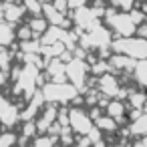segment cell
I'll return each mask as SVG.
<instances>
[{"mask_svg": "<svg viewBox=\"0 0 147 147\" xmlns=\"http://www.w3.org/2000/svg\"><path fill=\"white\" fill-rule=\"evenodd\" d=\"M18 121H20L18 107L12 101H8L6 97H0V123H2L4 127H10L12 129Z\"/></svg>", "mask_w": 147, "mask_h": 147, "instance_id": "cell-7", "label": "cell"}, {"mask_svg": "<svg viewBox=\"0 0 147 147\" xmlns=\"http://www.w3.org/2000/svg\"><path fill=\"white\" fill-rule=\"evenodd\" d=\"M73 22L81 28V30H89L93 28L97 22H101V16L99 12L93 8V6H79V8H73Z\"/></svg>", "mask_w": 147, "mask_h": 147, "instance_id": "cell-5", "label": "cell"}, {"mask_svg": "<svg viewBox=\"0 0 147 147\" xmlns=\"http://www.w3.org/2000/svg\"><path fill=\"white\" fill-rule=\"evenodd\" d=\"M127 105L131 109H147V93L141 91H129L127 93Z\"/></svg>", "mask_w": 147, "mask_h": 147, "instance_id": "cell-15", "label": "cell"}, {"mask_svg": "<svg viewBox=\"0 0 147 147\" xmlns=\"http://www.w3.org/2000/svg\"><path fill=\"white\" fill-rule=\"evenodd\" d=\"M113 53H125L135 61L147 59V38H141L137 34L133 36H119L117 40L111 42Z\"/></svg>", "mask_w": 147, "mask_h": 147, "instance_id": "cell-2", "label": "cell"}, {"mask_svg": "<svg viewBox=\"0 0 147 147\" xmlns=\"http://www.w3.org/2000/svg\"><path fill=\"white\" fill-rule=\"evenodd\" d=\"M129 14H131V18H133V22H135L137 26L143 24V22H147V14H145L141 8H135V6H133V8L129 10Z\"/></svg>", "mask_w": 147, "mask_h": 147, "instance_id": "cell-22", "label": "cell"}, {"mask_svg": "<svg viewBox=\"0 0 147 147\" xmlns=\"http://www.w3.org/2000/svg\"><path fill=\"white\" fill-rule=\"evenodd\" d=\"M69 127L77 135H89V131L95 127V121L81 107H73V109H69Z\"/></svg>", "mask_w": 147, "mask_h": 147, "instance_id": "cell-3", "label": "cell"}, {"mask_svg": "<svg viewBox=\"0 0 147 147\" xmlns=\"http://www.w3.org/2000/svg\"><path fill=\"white\" fill-rule=\"evenodd\" d=\"M26 14V8L22 2H18V0H14V2H4V12H2V18L8 20L10 24H16L24 18Z\"/></svg>", "mask_w": 147, "mask_h": 147, "instance_id": "cell-10", "label": "cell"}, {"mask_svg": "<svg viewBox=\"0 0 147 147\" xmlns=\"http://www.w3.org/2000/svg\"><path fill=\"white\" fill-rule=\"evenodd\" d=\"M97 91L99 93H103V95H107V97H119L121 95V83H119V79H117V75L115 73H105V75H101L99 79H97Z\"/></svg>", "mask_w": 147, "mask_h": 147, "instance_id": "cell-6", "label": "cell"}, {"mask_svg": "<svg viewBox=\"0 0 147 147\" xmlns=\"http://www.w3.org/2000/svg\"><path fill=\"white\" fill-rule=\"evenodd\" d=\"M95 127L101 131V133H117V127H119V123L111 117V115H99L97 119H95Z\"/></svg>", "mask_w": 147, "mask_h": 147, "instance_id": "cell-13", "label": "cell"}, {"mask_svg": "<svg viewBox=\"0 0 147 147\" xmlns=\"http://www.w3.org/2000/svg\"><path fill=\"white\" fill-rule=\"evenodd\" d=\"M28 24H30V28H32V32H34L36 38H40V34L51 26V22L45 18V14H34V16L28 20Z\"/></svg>", "mask_w": 147, "mask_h": 147, "instance_id": "cell-17", "label": "cell"}, {"mask_svg": "<svg viewBox=\"0 0 147 147\" xmlns=\"http://www.w3.org/2000/svg\"><path fill=\"white\" fill-rule=\"evenodd\" d=\"M18 143V135L14 131H2L0 133V145H14Z\"/></svg>", "mask_w": 147, "mask_h": 147, "instance_id": "cell-20", "label": "cell"}, {"mask_svg": "<svg viewBox=\"0 0 147 147\" xmlns=\"http://www.w3.org/2000/svg\"><path fill=\"white\" fill-rule=\"evenodd\" d=\"M42 14H45V18H47L51 24H57V26H63V28H67V26H69L67 14H65V12H61V10H57V8L53 6V2L42 4Z\"/></svg>", "mask_w": 147, "mask_h": 147, "instance_id": "cell-11", "label": "cell"}, {"mask_svg": "<svg viewBox=\"0 0 147 147\" xmlns=\"http://www.w3.org/2000/svg\"><path fill=\"white\" fill-rule=\"evenodd\" d=\"M91 0H69V6H71V10L73 8H79V6H85V4H89Z\"/></svg>", "mask_w": 147, "mask_h": 147, "instance_id": "cell-26", "label": "cell"}, {"mask_svg": "<svg viewBox=\"0 0 147 147\" xmlns=\"http://www.w3.org/2000/svg\"><path fill=\"white\" fill-rule=\"evenodd\" d=\"M12 53L10 51H0V69L2 71H8L12 67Z\"/></svg>", "mask_w": 147, "mask_h": 147, "instance_id": "cell-21", "label": "cell"}, {"mask_svg": "<svg viewBox=\"0 0 147 147\" xmlns=\"http://www.w3.org/2000/svg\"><path fill=\"white\" fill-rule=\"evenodd\" d=\"M135 2H137V4H141V2H145V0H135Z\"/></svg>", "mask_w": 147, "mask_h": 147, "instance_id": "cell-29", "label": "cell"}, {"mask_svg": "<svg viewBox=\"0 0 147 147\" xmlns=\"http://www.w3.org/2000/svg\"><path fill=\"white\" fill-rule=\"evenodd\" d=\"M133 79L141 89H147V59H141L135 63L133 69Z\"/></svg>", "mask_w": 147, "mask_h": 147, "instance_id": "cell-16", "label": "cell"}, {"mask_svg": "<svg viewBox=\"0 0 147 147\" xmlns=\"http://www.w3.org/2000/svg\"><path fill=\"white\" fill-rule=\"evenodd\" d=\"M135 34H137V36H141V38H147V22L139 24V26H137V30H135Z\"/></svg>", "mask_w": 147, "mask_h": 147, "instance_id": "cell-25", "label": "cell"}, {"mask_svg": "<svg viewBox=\"0 0 147 147\" xmlns=\"http://www.w3.org/2000/svg\"><path fill=\"white\" fill-rule=\"evenodd\" d=\"M59 139L57 137H51V133L49 135H45V137H38V139H32V143L34 145H53V143H57Z\"/></svg>", "mask_w": 147, "mask_h": 147, "instance_id": "cell-24", "label": "cell"}, {"mask_svg": "<svg viewBox=\"0 0 147 147\" xmlns=\"http://www.w3.org/2000/svg\"><path fill=\"white\" fill-rule=\"evenodd\" d=\"M129 133L133 135H147V109L141 111L135 119H131V125H129Z\"/></svg>", "mask_w": 147, "mask_h": 147, "instance_id": "cell-14", "label": "cell"}, {"mask_svg": "<svg viewBox=\"0 0 147 147\" xmlns=\"http://www.w3.org/2000/svg\"><path fill=\"white\" fill-rule=\"evenodd\" d=\"M4 83H6V75H4V71H2V69H0V87H2Z\"/></svg>", "mask_w": 147, "mask_h": 147, "instance_id": "cell-27", "label": "cell"}, {"mask_svg": "<svg viewBox=\"0 0 147 147\" xmlns=\"http://www.w3.org/2000/svg\"><path fill=\"white\" fill-rule=\"evenodd\" d=\"M67 79L79 89V91H83L85 89V81H87V73L91 71L89 69V65L85 63V59H71L69 63H67Z\"/></svg>", "mask_w": 147, "mask_h": 147, "instance_id": "cell-4", "label": "cell"}, {"mask_svg": "<svg viewBox=\"0 0 147 147\" xmlns=\"http://www.w3.org/2000/svg\"><path fill=\"white\" fill-rule=\"evenodd\" d=\"M105 111H107V115H111L117 123H123V121L129 119V117H127V113H129V111H127V103L121 101V97H113V99H109Z\"/></svg>", "mask_w": 147, "mask_h": 147, "instance_id": "cell-9", "label": "cell"}, {"mask_svg": "<svg viewBox=\"0 0 147 147\" xmlns=\"http://www.w3.org/2000/svg\"><path fill=\"white\" fill-rule=\"evenodd\" d=\"M111 6H115L117 10H131L135 6V0H109Z\"/></svg>", "mask_w": 147, "mask_h": 147, "instance_id": "cell-23", "label": "cell"}, {"mask_svg": "<svg viewBox=\"0 0 147 147\" xmlns=\"http://www.w3.org/2000/svg\"><path fill=\"white\" fill-rule=\"evenodd\" d=\"M135 59H131L129 55H125V53H113L111 57H109V67H111V73H115V75H119V73H127V75H131L133 73V69H135Z\"/></svg>", "mask_w": 147, "mask_h": 147, "instance_id": "cell-8", "label": "cell"}, {"mask_svg": "<svg viewBox=\"0 0 147 147\" xmlns=\"http://www.w3.org/2000/svg\"><path fill=\"white\" fill-rule=\"evenodd\" d=\"M22 4H24L26 12H30V14H42V2H40V0H22Z\"/></svg>", "mask_w": 147, "mask_h": 147, "instance_id": "cell-18", "label": "cell"}, {"mask_svg": "<svg viewBox=\"0 0 147 147\" xmlns=\"http://www.w3.org/2000/svg\"><path fill=\"white\" fill-rule=\"evenodd\" d=\"M42 95L47 99V103H55V105H65L67 103H81L79 99V89L69 81H51V83H45L42 85Z\"/></svg>", "mask_w": 147, "mask_h": 147, "instance_id": "cell-1", "label": "cell"}, {"mask_svg": "<svg viewBox=\"0 0 147 147\" xmlns=\"http://www.w3.org/2000/svg\"><path fill=\"white\" fill-rule=\"evenodd\" d=\"M16 38H18V40L34 38V32H32V28H30V24H28V22H26V24H20V26L16 28Z\"/></svg>", "mask_w": 147, "mask_h": 147, "instance_id": "cell-19", "label": "cell"}, {"mask_svg": "<svg viewBox=\"0 0 147 147\" xmlns=\"http://www.w3.org/2000/svg\"><path fill=\"white\" fill-rule=\"evenodd\" d=\"M14 38H16L14 26H12L8 20H2V18H0V47H8V45H12Z\"/></svg>", "mask_w": 147, "mask_h": 147, "instance_id": "cell-12", "label": "cell"}, {"mask_svg": "<svg viewBox=\"0 0 147 147\" xmlns=\"http://www.w3.org/2000/svg\"><path fill=\"white\" fill-rule=\"evenodd\" d=\"M2 2H14V0H2Z\"/></svg>", "mask_w": 147, "mask_h": 147, "instance_id": "cell-30", "label": "cell"}, {"mask_svg": "<svg viewBox=\"0 0 147 147\" xmlns=\"http://www.w3.org/2000/svg\"><path fill=\"white\" fill-rule=\"evenodd\" d=\"M2 12H4V2L0 0V18H2Z\"/></svg>", "mask_w": 147, "mask_h": 147, "instance_id": "cell-28", "label": "cell"}]
</instances>
